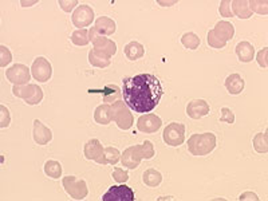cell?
<instances>
[{
    "label": "cell",
    "instance_id": "44",
    "mask_svg": "<svg viewBox=\"0 0 268 201\" xmlns=\"http://www.w3.org/2000/svg\"><path fill=\"white\" fill-rule=\"evenodd\" d=\"M177 3V2H176V0H173V2H158V4H160V6H162V7H169V6H173V4H176Z\"/></svg>",
    "mask_w": 268,
    "mask_h": 201
},
{
    "label": "cell",
    "instance_id": "23",
    "mask_svg": "<svg viewBox=\"0 0 268 201\" xmlns=\"http://www.w3.org/2000/svg\"><path fill=\"white\" fill-rule=\"evenodd\" d=\"M225 88L226 92L232 94V96H237L244 90V79L241 75L239 74H231L226 77L225 79Z\"/></svg>",
    "mask_w": 268,
    "mask_h": 201
},
{
    "label": "cell",
    "instance_id": "18",
    "mask_svg": "<svg viewBox=\"0 0 268 201\" xmlns=\"http://www.w3.org/2000/svg\"><path fill=\"white\" fill-rule=\"evenodd\" d=\"M95 30H97L98 34H101L104 36H110L115 32V21L112 18H108V16H101L95 20L94 25Z\"/></svg>",
    "mask_w": 268,
    "mask_h": 201
},
{
    "label": "cell",
    "instance_id": "4",
    "mask_svg": "<svg viewBox=\"0 0 268 201\" xmlns=\"http://www.w3.org/2000/svg\"><path fill=\"white\" fill-rule=\"evenodd\" d=\"M12 94L17 98H22L27 105H39L43 99L42 88L38 85H14L12 87Z\"/></svg>",
    "mask_w": 268,
    "mask_h": 201
},
{
    "label": "cell",
    "instance_id": "3",
    "mask_svg": "<svg viewBox=\"0 0 268 201\" xmlns=\"http://www.w3.org/2000/svg\"><path fill=\"white\" fill-rule=\"evenodd\" d=\"M112 116L113 121L121 130H129L134 124V117L130 111V107L121 99L112 103Z\"/></svg>",
    "mask_w": 268,
    "mask_h": 201
},
{
    "label": "cell",
    "instance_id": "8",
    "mask_svg": "<svg viewBox=\"0 0 268 201\" xmlns=\"http://www.w3.org/2000/svg\"><path fill=\"white\" fill-rule=\"evenodd\" d=\"M30 69H31L32 78L40 82V83H46V82H49L51 79L52 66L45 57L35 58Z\"/></svg>",
    "mask_w": 268,
    "mask_h": 201
},
{
    "label": "cell",
    "instance_id": "19",
    "mask_svg": "<svg viewBox=\"0 0 268 201\" xmlns=\"http://www.w3.org/2000/svg\"><path fill=\"white\" fill-rule=\"evenodd\" d=\"M121 160V153L117 148L113 146H108L104 149V153L99 159L95 161L99 165H115Z\"/></svg>",
    "mask_w": 268,
    "mask_h": 201
},
{
    "label": "cell",
    "instance_id": "1",
    "mask_svg": "<svg viewBox=\"0 0 268 201\" xmlns=\"http://www.w3.org/2000/svg\"><path fill=\"white\" fill-rule=\"evenodd\" d=\"M123 102L136 113H149L156 109L164 96V88L158 77L138 74L122 79Z\"/></svg>",
    "mask_w": 268,
    "mask_h": 201
},
{
    "label": "cell",
    "instance_id": "10",
    "mask_svg": "<svg viewBox=\"0 0 268 201\" xmlns=\"http://www.w3.org/2000/svg\"><path fill=\"white\" fill-rule=\"evenodd\" d=\"M93 20H94V10L87 4H80L71 15V21L78 30L91 26Z\"/></svg>",
    "mask_w": 268,
    "mask_h": 201
},
{
    "label": "cell",
    "instance_id": "43",
    "mask_svg": "<svg viewBox=\"0 0 268 201\" xmlns=\"http://www.w3.org/2000/svg\"><path fill=\"white\" fill-rule=\"evenodd\" d=\"M36 3H38L36 0H34V2H25V0L20 2L22 7H31V6H34V4H36Z\"/></svg>",
    "mask_w": 268,
    "mask_h": 201
},
{
    "label": "cell",
    "instance_id": "17",
    "mask_svg": "<svg viewBox=\"0 0 268 201\" xmlns=\"http://www.w3.org/2000/svg\"><path fill=\"white\" fill-rule=\"evenodd\" d=\"M89 93H99L106 103H114L122 96V90L117 85H106L104 90H89Z\"/></svg>",
    "mask_w": 268,
    "mask_h": 201
},
{
    "label": "cell",
    "instance_id": "33",
    "mask_svg": "<svg viewBox=\"0 0 268 201\" xmlns=\"http://www.w3.org/2000/svg\"><path fill=\"white\" fill-rule=\"evenodd\" d=\"M207 42H208L209 47H212V49H224L225 47L226 43L223 42L219 36L213 32V30L208 32V35H207Z\"/></svg>",
    "mask_w": 268,
    "mask_h": 201
},
{
    "label": "cell",
    "instance_id": "13",
    "mask_svg": "<svg viewBox=\"0 0 268 201\" xmlns=\"http://www.w3.org/2000/svg\"><path fill=\"white\" fill-rule=\"evenodd\" d=\"M141 161H142V155H141V150H139V145L129 146L121 154L122 165L126 166L128 169H137Z\"/></svg>",
    "mask_w": 268,
    "mask_h": 201
},
{
    "label": "cell",
    "instance_id": "38",
    "mask_svg": "<svg viewBox=\"0 0 268 201\" xmlns=\"http://www.w3.org/2000/svg\"><path fill=\"white\" fill-rule=\"evenodd\" d=\"M219 12H220V15L223 16V18H232V16H234V14H232L231 2H228V0H223V2L220 3Z\"/></svg>",
    "mask_w": 268,
    "mask_h": 201
},
{
    "label": "cell",
    "instance_id": "32",
    "mask_svg": "<svg viewBox=\"0 0 268 201\" xmlns=\"http://www.w3.org/2000/svg\"><path fill=\"white\" fill-rule=\"evenodd\" d=\"M250 10L259 15L268 14V2L267 0H250L248 2Z\"/></svg>",
    "mask_w": 268,
    "mask_h": 201
},
{
    "label": "cell",
    "instance_id": "20",
    "mask_svg": "<svg viewBox=\"0 0 268 201\" xmlns=\"http://www.w3.org/2000/svg\"><path fill=\"white\" fill-rule=\"evenodd\" d=\"M236 55L240 62L250 63L255 58V47L250 42H240L236 46Z\"/></svg>",
    "mask_w": 268,
    "mask_h": 201
},
{
    "label": "cell",
    "instance_id": "6",
    "mask_svg": "<svg viewBox=\"0 0 268 201\" xmlns=\"http://www.w3.org/2000/svg\"><path fill=\"white\" fill-rule=\"evenodd\" d=\"M89 39H90V42L93 43V46H94L95 50L106 54L108 57L112 58L113 55L117 53V44H115V42H113L112 39L101 35V34H98L95 27H91V29L89 30Z\"/></svg>",
    "mask_w": 268,
    "mask_h": 201
},
{
    "label": "cell",
    "instance_id": "2",
    "mask_svg": "<svg viewBox=\"0 0 268 201\" xmlns=\"http://www.w3.org/2000/svg\"><path fill=\"white\" fill-rule=\"evenodd\" d=\"M217 140L213 133L192 134L188 140V150L193 155H207L216 148Z\"/></svg>",
    "mask_w": 268,
    "mask_h": 201
},
{
    "label": "cell",
    "instance_id": "30",
    "mask_svg": "<svg viewBox=\"0 0 268 201\" xmlns=\"http://www.w3.org/2000/svg\"><path fill=\"white\" fill-rule=\"evenodd\" d=\"M181 43L185 49L197 50L201 40H200V38L196 35L195 32H187V34H184V35L181 36Z\"/></svg>",
    "mask_w": 268,
    "mask_h": 201
},
{
    "label": "cell",
    "instance_id": "14",
    "mask_svg": "<svg viewBox=\"0 0 268 201\" xmlns=\"http://www.w3.org/2000/svg\"><path fill=\"white\" fill-rule=\"evenodd\" d=\"M211 109L207 101L204 99H193L187 105V114L192 120H200L202 117L208 116Z\"/></svg>",
    "mask_w": 268,
    "mask_h": 201
},
{
    "label": "cell",
    "instance_id": "36",
    "mask_svg": "<svg viewBox=\"0 0 268 201\" xmlns=\"http://www.w3.org/2000/svg\"><path fill=\"white\" fill-rule=\"evenodd\" d=\"M11 122V117H10V111L4 105L0 106V126L2 129H6V127L10 126Z\"/></svg>",
    "mask_w": 268,
    "mask_h": 201
},
{
    "label": "cell",
    "instance_id": "27",
    "mask_svg": "<svg viewBox=\"0 0 268 201\" xmlns=\"http://www.w3.org/2000/svg\"><path fill=\"white\" fill-rule=\"evenodd\" d=\"M142 181L147 187L156 188L162 183V174L156 169H148L143 172Z\"/></svg>",
    "mask_w": 268,
    "mask_h": 201
},
{
    "label": "cell",
    "instance_id": "35",
    "mask_svg": "<svg viewBox=\"0 0 268 201\" xmlns=\"http://www.w3.org/2000/svg\"><path fill=\"white\" fill-rule=\"evenodd\" d=\"M12 60V54L6 46H0V66L6 67L11 63Z\"/></svg>",
    "mask_w": 268,
    "mask_h": 201
},
{
    "label": "cell",
    "instance_id": "29",
    "mask_svg": "<svg viewBox=\"0 0 268 201\" xmlns=\"http://www.w3.org/2000/svg\"><path fill=\"white\" fill-rule=\"evenodd\" d=\"M252 144H254V149L258 153H265L268 152V133H258L252 140Z\"/></svg>",
    "mask_w": 268,
    "mask_h": 201
},
{
    "label": "cell",
    "instance_id": "5",
    "mask_svg": "<svg viewBox=\"0 0 268 201\" xmlns=\"http://www.w3.org/2000/svg\"><path fill=\"white\" fill-rule=\"evenodd\" d=\"M62 184L66 193L74 200H84L87 197L89 189H87V184L85 180H79L75 176H66L63 177Z\"/></svg>",
    "mask_w": 268,
    "mask_h": 201
},
{
    "label": "cell",
    "instance_id": "39",
    "mask_svg": "<svg viewBox=\"0 0 268 201\" xmlns=\"http://www.w3.org/2000/svg\"><path fill=\"white\" fill-rule=\"evenodd\" d=\"M221 111V116H220V121L221 122H226V124H234L235 122V114L234 111L230 109V107H223L220 110Z\"/></svg>",
    "mask_w": 268,
    "mask_h": 201
},
{
    "label": "cell",
    "instance_id": "41",
    "mask_svg": "<svg viewBox=\"0 0 268 201\" xmlns=\"http://www.w3.org/2000/svg\"><path fill=\"white\" fill-rule=\"evenodd\" d=\"M58 4H59V7L62 8L65 12H70V11H73L74 8L77 7L78 2L77 0H59Z\"/></svg>",
    "mask_w": 268,
    "mask_h": 201
},
{
    "label": "cell",
    "instance_id": "31",
    "mask_svg": "<svg viewBox=\"0 0 268 201\" xmlns=\"http://www.w3.org/2000/svg\"><path fill=\"white\" fill-rule=\"evenodd\" d=\"M71 42L75 44V46H86L87 43L90 42L89 39V31L86 29H80L74 31L71 34Z\"/></svg>",
    "mask_w": 268,
    "mask_h": 201
},
{
    "label": "cell",
    "instance_id": "37",
    "mask_svg": "<svg viewBox=\"0 0 268 201\" xmlns=\"http://www.w3.org/2000/svg\"><path fill=\"white\" fill-rule=\"evenodd\" d=\"M112 176L114 181L119 184H125L126 181L129 180V173L122 169V168H114V172H113Z\"/></svg>",
    "mask_w": 268,
    "mask_h": 201
},
{
    "label": "cell",
    "instance_id": "12",
    "mask_svg": "<svg viewBox=\"0 0 268 201\" xmlns=\"http://www.w3.org/2000/svg\"><path fill=\"white\" fill-rule=\"evenodd\" d=\"M161 125H162L161 118L153 113L143 114L137 120V129L141 133H156L161 127Z\"/></svg>",
    "mask_w": 268,
    "mask_h": 201
},
{
    "label": "cell",
    "instance_id": "16",
    "mask_svg": "<svg viewBox=\"0 0 268 201\" xmlns=\"http://www.w3.org/2000/svg\"><path fill=\"white\" fill-rule=\"evenodd\" d=\"M104 146H102L101 141L97 140V138H93V140H89V141L85 144L84 148V153L85 157L87 160H93V161H97L99 157L104 153Z\"/></svg>",
    "mask_w": 268,
    "mask_h": 201
},
{
    "label": "cell",
    "instance_id": "25",
    "mask_svg": "<svg viewBox=\"0 0 268 201\" xmlns=\"http://www.w3.org/2000/svg\"><path fill=\"white\" fill-rule=\"evenodd\" d=\"M232 7V14L239 19H250L252 16V11L250 10L248 2L245 0H235L231 3Z\"/></svg>",
    "mask_w": 268,
    "mask_h": 201
},
{
    "label": "cell",
    "instance_id": "15",
    "mask_svg": "<svg viewBox=\"0 0 268 201\" xmlns=\"http://www.w3.org/2000/svg\"><path fill=\"white\" fill-rule=\"evenodd\" d=\"M32 138L35 144L38 145H47L52 140L51 129L46 126L42 121H34V129H32Z\"/></svg>",
    "mask_w": 268,
    "mask_h": 201
},
{
    "label": "cell",
    "instance_id": "26",
    "mask_svg": "<svg viewBox=\"0 0 268 201\" xmlns=\"http://www.w3.org/2000/svg\"><path fill=\"white\" fill-rule=\"evenodd\" d=\"M123 53H125L126 58L129 60H138L145 55V47L138 42H130L128 43L123 49Z\"/></svg>",
    "mask_w": 268,
    "mask_h": 201
},
{
    "label": "cell",
    "instance_id": "21",
    "mask_svg": "<svg viewBox=\"0 0 268 201\" xmlns=\"http://www.w3.org/2000/svg\"><path fill=\"white\" fill-rule=\"evenodd\" d=\"M213 32L216 34L217 36H219L223 42H228V40H231V39L234 38L235 35V27L232 23H230V21H219L216 26H215V29H213Z\"/></svg>",
    "mask_w": 268,
    "mask_h": 201
},
{
    "label": "cell",
    "instance_id": "22",
    "mask_svg": "<svg viewBox=\"0 0 268 201\" xmlns=\"http://www.w3.org/2000/svg\"><path fill=\"white\" fill-rule=\"evenodd\" d=\"M89 63L91 66L98 67V69H105V67L110 66L112 63V58L108 57L106 54L98 51V50L93 49L89 51Z\"/></svg>",
    "mask_w": 268,
    "mask_h": 201
},
{
    "label": "cell",
    "instance_id": "34",
    "mask_svg": "<svg viewBox=\"0 0 268 201\" xmlns=\"http://www.w3.org/2000/svg\"><path fill=\"white\" fill-rule=\"evenodd\" d=\"M139 150H141V155H142V160H150L153 159L156 152H154L153 144L150 141H145L142 144H139Z\"/></svg>",
    "mask_w": 268,
    "mask_h": 201
},
{
    "label": "cell",
    "instance_id": "9",
    "mask_svg": "<svg viewBox=\"0 0 268 201\" xmlns=\"http://www.w3.org/2000/svg\"><path fill=\"white\" fill-rule=\"evenodd\" d=\"M6 77L12 85H28L31 79V69H28L26 64L16 63L12 64L6 71Z\"/></svg>",
    "mask_w": 268,
    "mask_h": 201
},
{
    "label": "cell",
    "instance_id": "11",
    "mask_svg": "<svg viewBox=\"0 0 268 201\" xmlns=\"http://www.w3.org/2000/svg\"><path fill=\"white\" fill-rule=\"evenodd\" d=\"M134 192L128 185H114L102 196V201H134Z\"/></svg>",
    "mask_w": 268,
    "mask_h": 201
},
{
    "label": "cell",
    "instance_id": "7",
    "mask_svg": "<svg viewBox=\"0 0 268 201\" xmlns=\"http://www.w3.org/2000/svg\"><path fill=\"white\" fill-rule=\"evenodd\" d=\"M162 140L169 146H180L185 141V126L178 122H172L164 129Z\"/></svg>",
    "mask_w": 268,
    "mask_h": 201
},
{
    "label": "cell",
    "instance_id": "28",
    "mask_svg": "<svg viewBox=\"0 0 268 201\" xmlns=\"http://www.w3.org/2000/svg\"><path fill=\"white\" fill-rule=\"evenodd\" d=\"M45 173L50 178L58 180L62 176V165L55 160H49L45 163Z\"/></svg>",
    "mask_w": 268,
    "mask_h": 201
},
{
    "label": "cell",
    "instance_id": "24",
    "mask_svg": "<svg viewBox=\"0 0 268 201\" xmlns=\"http://www.w3.org/2000/svg\"><path fill=\"white\" fill-rule=\"evenodd\" d=\"M94 121L98 125H109L113 121L112 105H99L94 111Z\"/></svg>",
    "mask_w": 268,
    "mask_h": 201
},
{
    "label": "cell",
    "instance_id": "40",
    "mask_svg": "<svg viewBox=\"0 0 268 201\" xmlns=\"http://www.w3.org/2000/svg\"><path fill=\"white\" fill-rule=\"evenodd\" d=\"M256 59H258L259 66L263 67V69H265V67L268 66V49L267 47H264V49L259 51L258 55H256Z\"/></svg>",
    "mask_w": 268,
    "mask_h": 201
},
{
    "label": "cell",
    "instance_id": "42",
    "mask_svg": "<svg viewBox=\"0 0 268 201\" xmlns=\"http://www.w3.org/2000/svg\"><path fill=\"white\" fill-rule=\"evenodd\" d=\"M239 200L244 201V200H254V201H259L260 198L258 197V194L254 193V192H244V193L240 194Z\"/></svg>",
    "mask_w": 268,
    "mask_h": 201
}]
</instances>
